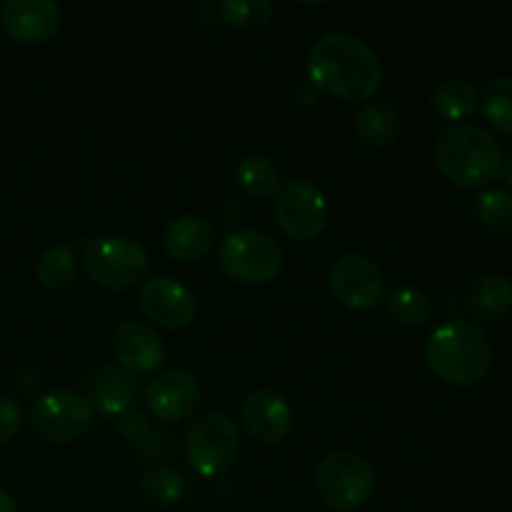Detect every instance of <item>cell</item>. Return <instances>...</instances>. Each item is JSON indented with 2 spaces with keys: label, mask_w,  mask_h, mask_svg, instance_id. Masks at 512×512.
<instances>
[{
  "label": "cell",
  "mask_w": 512,
  "mask_h": 512,
  "mask_svg": "<svg viewBox=\"0 0 512 512\" xmlns=\"http://www.w3.org/2000/svg\"><path fill=\"white\" fill-rule=\"evenodd\" d=\"M308 80L330 98L363 103L378 93L383 65L365 40L350 33H330L313 45L305 60Z\"/></svg>",
  "instance_id": "cell-1"
},
{
  "label": "cell",
  "mask_w": 512,
  "mask_h": 512,
  "mask_svg": "<svg viewBox=\"0 0 512 512\" xmlns=\"http://www.w3.org/2000/svg\"><path fill=\"white\" fill-rule=\"evenodd\" d=\"M425 360L443 383L473 388L483 383L493 365L488 335L473 323L450 320L438 325L425 343Z\"/></svg>",
  "instance_id": "cell-2"
},
{
  "label": "cell",
  "mask_w": 512,
  "mask_h": 512,
  "mask_svg": "<svg viewBox=\"0 0 512 512\" xmlns=\"http://www.w3.org/2000/svg\"><path fill=\"white\" fill-rule=\"evenodd\" d=\"M503 148L480 125H453L435 143V165L463 188H485L503 173Z\"/></svg>",
  "instance_id": "cell-3"
},
{
  "label": "cell",
  "mask_w": 512,
  "mask_h": 512,
  "mask_svg": "<svg viewBox=\"0 0 512 512\" xmlns=\"http://www.w3.org/2000/svg\"><path fill=\"white\" fill-rule=\"evenodd\" d=\"M315 490L328 508L340 512L360 510L375 490V470L358 453L335 450L315 468Z\"/></svg>",
  "instance_id": "cell-4"
},
{
  "label": "cell",
  "mask_w": 512,
  "mask_h": 512,
  "mask_svg": "<svg viewBox=\"0 0 512 512\" xmlns=\"http://www.w3.org/2000/svg\"><path fill=\"white\" fill-rule=\"evenodd\" d=\"M220 268L243 285H265L283 270V248L260 230H235L220 243Z\"/></svg>",
  "instance_id": "cell-5"
},
{
  "label": "cell",
  "mask_w": 512,
  "mask_h": 512,
  "mask_svg": "<svg viewBox=\"0 0 512 512\" xmlns=\"http://www.w3.org/2000/svg\"><path fill=\"white\" fill-rule=\"evenodd\" d=\"M185 460L203 478L228 473L240 455V430L225 413H210L195 420L185 435Z\"/></svg>",
  "instance_id": "cell-6"
},
{
  "label": "cell",
  "mask_w": 512,
  "mask_h": 512,
  "mask_svg": "<svg viewBox=\"0 0 512 512\" xmlns=\"http://www.w3.org/2000/svg\"><path fill=\"white\" fill-rule=\"evenodd\" d=\"M85 270L98 288H133L148 273V253L138 240L125 235H103L88 245Z\"/></svg>",
  "instance_id": "cell-7"
},
{
  "label": "cell",
  "mask_w": 512,
  "mask_h": 512,
  "mask_svg": "<svg viewBox=\"0 0 512 512\" xmlns=\"http://www.w3.org/2000/svg\"><path fill=\"white\" fill-rule=\"evenodd\" d=\"M93 418V405L75 390H53L30 405V428L45 443H73L83 438Z\"/></svg>",
  "instance_id": "cell-8"
},
{
  "label": "cell",
  "mask_w": 512,
  "mask_h": 512,
  "mask_svg": "<svg viewBox=\"0 0 512 512\" xmlns=\"http://www.w3.org/2000/svg\"><path fill=\"white\" fill-rule=\"evenodd\" d=\"M330 293L343 308L370 313L388 298L383 270L363 253H348L330 268Z\"/></svg>",
  "instance_id": "cell-9"
},
{
  "label": "cell",
  "mask_w": 512,
  "mask_h": 512,
  "mask_svg": "<svg viewBox=\"0 0 512 512\" xmlns=\"http://www.w3.org/2000/svg\"><path fill=\"white\" fill-rule=\"evenodd\" d=\"M275 220L288 238L308 243L328 225V200L310 180H288L275 195Z\"/></svg>",
  "instance_id": "cell-10"
},
{
  "label": "cell",
  "mask_w": 512,
  "mask_h": 512,
  "mask_svg": "<svg viewBox=\"0 0 512 512\" xmlns=\"http://www.w3.org/2000/svg\"><path fill=\"white\" fill-rule=\"evenodd\" d=\"M138 303L145 318L165 330L188 328L198 310L193 293L170 275H155V278L145 280L140 285Z\"/></svg>",
  "instance_id": "cell-11"
},
{
  "label": "cell",
  "mask_w": 512,
  "mask_h": 512,
  "mask_svg": "<svg viewBox=\"0 0 512 512\" xmlns=\"http://www.w3.org/2000/svg\"><path fill=\"white\" fill-rule=\"evenodd\" d=\"M113 353L120 368L133 378L153 375L168 360V348L158 330L148 323H138V320H125L118 325L113 335Z\"/></svg>",
  "instance_id": "cell-12"
},
{
  "label": "cell",
  "mask_w": 512,
  "mask_h": 512,
  "mask_svg": "<svg viewBox=\"0 0 512 512\" xmlns=\"http://www.w3.org/2000/svg\"><path fill=\"white\" fill-rule=\"evenodd\" d=\"M150 413L163 423H180L188 420L203 400V388L188 370H170L158 375L145 390Z\"/></svg>",
  "instance_id": "cell-13"
},
{
  "label": "cell",
  "mask_w": 512,
  "mask_h": 512,
  "mask_svg": "<svg viewBox=\"0 0 512 512\" xmlns=\"http://www.w3.org/2000/svg\"><path fill=\"white\" fill-rule=\"evenodd\" d=\"M0 25L15 43H45L58 33L60 8L53 0H8L0 5Z\"/></svg>",
  "instance_id": "cell-14"
},
{
  "label": "cell",
  "mask_w": 512,
  "mask_h": 512,
  "mask_svg": "<svg viewBox=\"0 0 512 512\" xmlns=\"http://www.w3.org/2000/svg\"><path fill=\"white\" fill-rule=\"evenodd\" d=\"M245 428L260 443H283L293 430V408L275 390H253L240 408Z\"/></svg>",
  "instance_id": "cell-15"
},
{
  "label": "cell",
  "mask_w": 512,
  "mask_h": 512,
  "mask_svg": "<svg viewBox=\"0 0 512 512\" xmlns=\"http://www.w3.org/2000/svg\"><path fill=\"white\" fill-rule=\"evenodd\" d=\"M85 398L105 415H123L128 410H135V403L140 398L138 380L123 368L115 365H100L85 380Z\"/></svg>",
  "instance_id": "cell-16"
},
{
  "label": "cell",
  "mask_w": 512,
  "mask_h": 512,
  "mask_svg": "<svg viewBox=\"0 0 512 512\" xmlns=\"http://www.w3.org/2000/svg\"><path fill=\"white\" fill-rule=\"evenodd\" d=\"M163 248L178 263H198L215 248V228L203 215H180L165 228Z\"/></svg>",
  "instance_id": "cell-17"
},
{
  "label": "cell",
  "mask_w": 512,
  "mask_h": 512,
  "mask_svg": "<svg viewBox=\"0 0 512 512\" xmlns=\"http://www.w3.org/2000/svg\"><path fill=\"white\" fill-rule=\"evenodd\" d=\"M468 310L480 323H500L512 313V280L508 275L490 273L473 283Z\"/></svg>",
  "instance_id": "cell-18"
},
{
  "label": "cell",
  "mask_w": 512,
  "mask_h": 512,
  "mask_svg": "<svg viewBox=\"0 0 512 512\" xmlns=\"http://www.w3.org/2000/svg\"><path fill=\"white\" fill-rule=\"evenodd\" d=\"M118 433L123 435L125 443L135 450L140 460H160L170 455V435L163 428L150 423L143 413L138 410H128V413L118 415Z\"/></svg>",
  "instance_id": "cell-19"
},
{
  "label": "cell",
  "mask_w": 512,
  "mask_h": 512,
  "mask_svg": "<svg viewBox=\"0 0 512 512\" xmlns=\"http://www.w3.org/2000/svg\"><path fill=\"white\" fill-rule=\"evenodd\" d=\"M140 493L150 505L158 508H175L183 505L185 500L193 495V480L178 468L170 465H158V468L148 470L140 480Z\"/></svg>",
  "instance_id": "cell-20"
},
{
  "label": "cell",
  "mask_w": 512,
  "mask_h": 512,
  "mask_svg": "<svg viewBox=\"0 0 512 512\" xmlns=\"http://www.w3.org/2000/svg\"><path fill=\"white\" fill-rule=\"evenodd\" d=\"M478 103V90H475L473 83L463 78L443 80L440 85H435L433 95H430V108L443 120H450V123L470 118L478 110Z\"/></svg>",
  "instance_id": "cell-21"
},
{
  "label": "cell",
  "mask_w": 512,
  "mask_h": 512,
  "mask_svg": "<svg viewBox=\"0 0 512 512\" xmlns=\"http://www.w3.org/2000/svg\"><path fill=\"white\" fill-rule=\"evenodd\" d=\"M355 133L373 148H390L403 133V120L390 105L370 103L355 118Z\"/></svg>",
  "instance_id": "cell-22"
},
{
  "label": "cell",
  "mask_w": 512,
  "mask_h": 512,
  "mask_svg": "<svg viewBox=\"0 0 512 512\" xmlns=\"http://www.w3.org/2000/svg\"><path fill=\"white\" fill-rule=\"evenodd\" d=\"M235 180L253 198H270L283 188V175L268 155H248L235 168Z\"/></svg>",
  "instance_id": "cell-23"
},
{
  "label": "cell",
  "mask_w": 512,
  "mask_h": 512,
  "mask_svg": "<svg viewBox=\"0 0 512 512\" xmlns=\"http://www.w3.org/2000/svg\"><path fill=\"white\" fill-rule=\"evenodd\" d=\"M38 280L45 290H68L78 280V255L68 245H50L38 260Z\"/></svg>",
  "instance_id": "cell-24"
},
{
  "label": "cell",
  "mask_w": 512,
  "mask_h": 512,
  "mask_svg": "<svg viewBox=\"0 0 512 512\" xmlns=\"http://www.w3.org/2000/svg\"><path fill=\"white\" fill-rule=\"evenodd\" d=\"M385 303H388L390 318L400 325H408V328L428 323L430 315H433V300L420 288L395 290V293L385 298Z\"/></svg>",
  "instance_id": "cell-25"
},
{
  "label": "cell",
  "mask_w": 512,
  "mask_h": 512,
  "mask_svg": "<svg viewBox=\"0 0 512 512\" xmlns=\"http://www.w3.org/2000/svg\"><path fill=\"white\" fill-rule=\"evenodd\" d=\"M483 113L490 125L512 138V75L495 78L483 95Z\"/></svg>",
  "instance_id": "cell-26"
},
{
  "label": "cell",
  "mask_w": 512,
  "mask_h": 512,
  "mask_svg": "<svg viewBox=\"0 0 512 512\" xmlns=\"http://www.w3.org/2000/svg\"><path fill=\"white\" fill-rule=\"evenodd\" d=\"M478 218L483 228L493 233H510L512 230V190L490 188L478 198Z\"/></svg>",
  "instance_id": "cell-27"
},
{
  "label": "cell",
  "mask_w": 512,
  "mask_h": 512,
  "mask_svg": "<svg viewBox=\"0 0 512 512\" xmlns=\"http://www.w3.org/2000/svg\"><path fill=\"white\" fill-rule=\"evenodd\" d=\"M273 10L270 0H225L218 5L220 18L233 28H260L273 18Z\"/></svg>",
  "instance_id": "cell-28"
},
{
  "label": "cell",
  "mask_w": 512,
  "mask_h": 512,
  "mask_svg": "<svg viewBox=\"0 0 512 512\" xmlns=\"http://www.w3.org/2000/svg\"><path fill=\"white\" fill-rule=\"evenodd\" d=\"M23 428V410H20L18 400L0 395V443H8Z\"/></svg>",
  "instance_id": "cell-29"
},
{
  "label": "cell",
  "mask_w": 512,
  "mask_h": 512,
  "mask_svg": "<svg viewBox=\"0 0 512 512\" xmlns=\"http://www.w3.org/2000/svg\"><path fill=\"white\" fill-rule=\"evenodd\" d=\"M0 512H18L13 495H10L5 488H0Z\"/></svg>",
  "instance_id": "cell-30"
},
{
  "label": "cell",
  "mask_w": 512,
  "mask_h": 512,
  "mask_svg": "<svg viewBox=\"0 0 512 512\" xmlns=\"http://www.w3.org/2000/svg\"><path fill=\"white\" fill-rule=\"evenodd\" d=\"M505 178V183L512 188V153L508 155V160H503V173H500Z\"/></svg>",
  "instance_id": "cell-31"
}]
</instances>
